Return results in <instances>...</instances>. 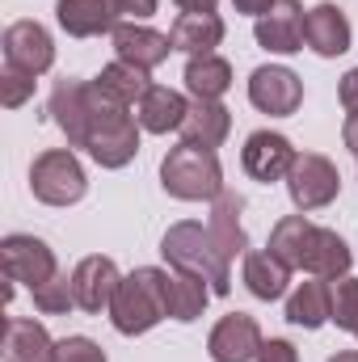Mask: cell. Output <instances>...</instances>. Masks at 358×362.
Returning <instances> with one entry per match:
<instances>
[{
	"label": "cell",
	"mask_w": 358,
	"mask_h": 362,
	"mask_svg": "<svg viewBox=\"0 0 358 362\" xmlns=\"http://www.w3.org/2000/svg\"><path fill=\"white\" fill-rule=\"evenodd\" d=\"M161 320H169V270L139 266L118 282L110 303V325L122 337H139L152 333Z\"/></svg>",
	"instance_id": "cell-1"
},
{
	"label": "cell",
	"mask_w": 358,
	"mask_h": 362,
	"mask_svg": "<svg viewBox=\"0 0 358 362\" xmlns=\"http://www.w3.org/2000/svg\"><path fill=\"white\" fill-rule=\"evenodd\" d=\"M161 257H165L173 270H190V274H198V278H207L215 295H228V291H232V262L219 253L211 228H202V223H194V219H181V223H173V228L165 232Z\"/></svg>",
	"instance_id": "cell-2"
},
{
	"label": "cell",
	"mask_w": 358,
	"mask_h": 362,
	"mask_svg": "<svg viewBox=\"0 0 358 362\" xmlns=\"http://www.w3.org/2000/svg\"><path fill=\"white\" fill-rule=\"evenodd\" d=\"M139 131H144L139 118L127 105H118L114 97H105L97 89V81H93V122H89V144H85V152L93 160L101 169L131 165L135 152H139Z\"/></svg>",
	"instance_id": "cell-3"
},
{
	"label": "cell",
	"mask_w": 358,
	"mask_h": 362,
	"mask_svg": "<svg viewBox=\"0 0 358 362\" xmlns=\"http://www.w3.org/2000/svg\"><path fill=\"white\" fill-rule=\"evenodd\" d=\"M161 185H165V194H173L181 202H215L228 189L219 156L211 148H194V144H178L165 152Z\"/></svg>",
	"instance_id": "cell-4"
},
{
	"label": "cell",
	"mask_w": 358,
	"mask_h": 362,
	"mask_svg": "<svg viewBox=\"0 0 358 362\" xmlns=\"http://www.w3.org/2000/svg\"><path fill=\"white\" fill-rule=\"evenodd\" d=\"M30 189L47 206H72V202L85 198L89 177H85V165L76 160L72 148H47L30 165Z\"/></svg>",
	"instance_id": "cell-5"
},
{
	"label": "cell",
	"mask_w": 358,
	"mask_h": 362,
	"mask_svg": "<svg viewBox=\"0 0 358 362\" xmlns=\"http://www.w3.org/2000/svg\"><path fill=\"white\" fill-rule=\"evenodd\" d=\"M287 194L299 211H321L342 194V173L329 156L321 152H299L291 173H287Z\"/></svg>",
	"instance_id": "cell-6"
},
{
	"label": "cell",
	"mask_w": 358,
	"mask_h": 362,
	"mask_svg": "<svg viewBox=\"0 0 358 362\" xmlns=\"http://www.w3.org/2000/svg\"><path fill=\"white\" fill-rule=\"evenodd\" d=\"M0 262H4V278H8V282H21V286H30V291H38L42 282H51V278L59 274V262H55L51 245L38 240V236H25V232L4 236Z\"/></svg>",
	"instance_id": "cell-7"
},
{
	"label": "cell",
	"mask_w": 358,
	"mask_h": 362,
	"mask_svg": "<svg viewBox=\"0 0 358 362\" xmlns=\"http://www.w3.org/2000/svg\"><path fill=\"white\" fill-rule=\"evenodd\" d=\"M249 101L253 110H262L270 118H291L304 101V81L282 64H262L249 76Z\"/></svg>",
	"instance_id": "cell-8"
},
{
	"label": "cell",
	"mask_w": 358,
	"mask_h": 362,
	"mask_svg": "<svg viewBox=\"0 0 358 362\" xmlns=\"http://www.w3.org/2000/svg\"><path fill=\"white\" fill-rule=\"evenodd\" d=\"M304 21H308V13L299 0H274L258 17L253 38L270 55H295V51H304Z\"/></svg>",
	"instance_id": "cell-9"
},
{
	"label": "cell",
	"mask_w": 358,
	"mask_h": 362,
	"mask_svg": "<svg viewBox=\"0 0 358 362\" xmlns=\"http://www.w3.org/2000/svg\"><path fill=\"white\" fill-rule=\"evenodd\" d=\"M51 118L68 135V148H85L93 122V81H59L51 89Z\"/></svg>",
	"instance_id": "cell-10"
},
{
	"label": "cell",
	"mask_w": 358,
	"mask_h": 362,
	"mask_svg": "<svg viewBox=\"0 0 358 362\" xmlns=\"http://www.w3.org/2000/svg\"><path fill=\"white\" fill-rule=\"evenodd\" d=\"M295 148H291V139L287 135H278V131H253L249 139H245V148H241V165H245V173L253 181H287L291 173V165H295Z\"/></svg>",
	"instance_id": "cell-11"
},
{
	"label": "cell",
	"mask_w": 358,
	"mask_h": 362,
	"mask_svg": "<svg viewBox=\"0 0 358 362\" xmlns=\"http://www.w3.org/2000/svg\"><path fill=\"white\" fill-rule=\"evenodd\" d=\"M258 350H262V325L249 312H228L207 337L211 362H253Z\"/></svg>",
	"instance_id": "cell-12"
},
{
	"label": "cell",
	"mask_w": 358,
	"mask_h": 362,
	"mask_svg": "<svg viewBox=\"0 0 358 362\" xmlns=\"http://www.w3.org/2000/svg\"><path fill=\"white\" fill-rule=\"evenodd\" d=\"M118 282H122L118 266H114L110 257H101V253H93V257H85V262H76V270H72V295H76V308L89 312V316L110 312Z\"/></svg>",
	"instance_id": "cell-13"
},
{
	"label": "cell",
	"mask_w": 358,
	"mask_h": 362,
	"mask_svg": "<svg viewBox=\"0 0 358 362\" xmlns=\"http://www.w3.org/2000/svg\"><path fill=\"white\" fill-rule=\"evenodd\" d=\"M0 47H4V64L21 68L30 76H42L55 64V42H51V34L38 21H13L4 30V42Z\"/></svg>",
	"instance_id": "cell-14"
},
{
	"label": "cell",
	"mask_w": 358,
	"mask_h": 362,
	"mask_svg": "<svg viewBox=\"0 0 358 362\" xmlns=\"http://www.w3.org/2000/svg\"><path fill=\"white\" fill-rule=\"evenodd\" d=\"M110 42H114V55H118L122 64H135V68H144V72L161 68V64L169 59V51H173L169 34H161V30H152V25H139V21H118L114 34H110Z\"/></svg>",
	"instance_id": "cell-15"
},
{
	"label": "cell",
	"mask_w": 358,
	"mask_h": 362,
	"mask_svg": "<svg viewBox=\"0 0 358 362\" xmlns=\"http://www.w3.org/2000/svg\"><path fill=\"white\" fill-rule=\"evenodd\" d=\"M304 42L321 55V59H337L350 51L354 42V30H350V17L337 8V4H316L308 8V21H304Z\"/></svg>",
	"instance_id": "cell-16"
},
{
	"label": "cell",
	"mask_w": 358,
	"mask_h": 362,
	"mask_svg": "<svg viewBox=\"0 0 358 362\" xmlns=\"http://www.w3.org/2000/svg\"><path fill=\"white\" fill-rule=\"evenodd\" d=\"M55 17H59V30L68 38L114 34V25H118L114 0H55Z\"/></svg>",
	"instance_id": "cell-17"
},
{
	"label": "cell",
	"mask_w": 358,
	"mask_h": 362,
	"mask_svg": "<svg viewBox=\"0 0 358 362\" xmlns=\"http://www.w3.org/2000/svg\"><path fill=\"white\" fill-rule=\"evenodd\" d=\"M350 262H354L350 245H346L333 228H316V223H312L308 249H304V274L333 282V278H346V274H350Z\"/></svg>",
	"instance_id": "cell-18"
},
{
	"label": "cell",
	"mask_w": 358,
	"mask_h": 362,
	"mask_svg": "<svg viewBox=\"0 0 358 362\" xmlns=\"http://www.w3.org/2000/svg\"><path fill=\"white\" fill-rule=\"evenodd\" d=\"M228 135H232V110L224 101H190V114L181 122V144L215 152Z\"/></svg>",
	"instance_id": "cell-19"
},
{
	"label": "cell",
	"mask_w": 358,
	"mask_h": 362,
	"mask_svg": "<svg viewBox=\"0 0 358 362\" xmlns=\"http://www.w3.org/2000/svg\"><path fill=\"white\" fill-rule=\"evenodd\" d=\"M241 211H245V198H241L236 189H224V194L211 202L207 228H211V236H215V245H219V253H224L228 262L249 253V236H245V228H241Z\"/></svg>",
	"instance_id": "cell-20"
},
{
	"label": "cell",
	"mask_w": 358,
	"mask_h": 362,
	"mask_svg": "<svg viewBox=\"0 0 358 362\" xmlns=\"http://www.w3.org/2000/svg\"><path fill=\"white\" fill-rule=\"evenodd\" d=\"M185 114H190V101H185L178 89H165V85H152V89L139 97V105H135L139 127H144V131H152V135L181 131Z\"/></svg>",
	"instance_id": "cell-21"
},
{
	"label": "cell",
	"mask_w": 358,
	"mask_h": 362,
	"mask_svg": "<svg viewBox=\"0 0 358 362\" xmlns=\"http://www.w3.org/2000/svg\"><path fill=\"white\" fill-rule=\"evenodd\" d=\"M287 320L299 329H321L333 320V282L329 278H308L291 291L287 299Z\"/></svg>",
	"instance_id": "cell-22"
},
{
	"label": "cell",
	"mask_w": 358,
	"mask_h": 362,
	"mask_svg": "<svg viewBox=\"0 0 358 362\" xmlns=\"http://www.w3.org/2000/svg\"><path fill=\"white\" fill-rule=\"evenodd\" d=\"M51 350H55V341L38 320H30V316L4 320V350H0L4 362H51Z\"/></svg>",
	"instance_id": "cell-23"
},
{
	"label": "cell",
	"mask_w": 358,
	"mask_h": 362,
	"mask_svg": "<svg viewBox=\"0 0 358 362\" xmlns=\"http://www.w3.org/2000/svg\"><path fill=\"white\" fill-rule=\"evenodd\" d=\"M169 42L173 51H185V55H211L224 42V21L219 13H181L169 25Z\"/></svg>",
	"instance_id": "cell-24"
},
{
	"label": "cell",
	"mask_w": 358,
	"mask_h": 362,
	"mask_svg": "<svg viewBox=\"0 0 358 362\" xmlns=\"http://www.w3.org/2000/svg\"><path fill=\"white\" fill-rule=\"evenodd\" d=\"M185 89L194 93V101H219L232 89V64L224 55H190L185 59Z\"/></svg>",
	"instance_id": "cell-25"
},
{
	"label": "cell",
	"mask_w": 358,
	"mask_h": 362,
	"mask_svg": "<svg viewBox=\"0 0 358 362\" xmlns=\"http://www.w3.org/2000/svg\"><path fill=\"white\" fill-rule=\"evenodd\" d=\"M287 282H291V266L278 262L270 249H249L245 253V286L253 299H282L287 295Z\"/></svg>",
	"instance_id": "cell-26"
},
{
	"label": "cell",
	"mask_w": 358,
	"mask_h": 362,
	"mask_svg": "<svg viewBox=\"0 0 358 362\" xmlns=\"http://www.w3.org/2000/svg\"><path fill=\"white\" fill-rule=\"evenodd\" d=\"M211 295L215 291H211L207 278H198V274H190V270H169V316L173 320H181V325L198 320L207 312Z\"/></svg>",
	"instance_id": "cell-27"
},
{
	"label": "cell",
	"mask_w": 358,
	"mask_h": 362,
	"mask_svg": "<svg viewBox=\"0 0 358 362\" xmlns=\"http://www.w3.org/2000/svg\"><path fill=\"white\" fill-rule=\"evenodd\" d=\"M97 89L105 93V97H114L118 105H139V97L152 89V76L144 72V68H135V64H122V59H114V64H105L101 68V76H97Z\"/></svg>",
	"instance_id": "cell-28"
},
{
	"label": "cell",
	"mask_w": 358,
	"mask_h": 362,
	"mask_svg": "<svg viewBox=\"0 0 358 362\" xmlns=\"http://www.w3.org/2000/svg\"><path fill=\"white\" fill-rule=\"evenodd\" d=\"M308 232H312V223H308L304 211H299V215H282V219L270 228V253H274L278 262H287L291 270H304Z\"/></svg>",
	"instance_id": "cell-29"
},
{
	"label": "cell",
	"mask_w": 358,
	"mask_h": 362,
	"mask_svg": "<svg viewBox=\"0 0 358 362\" xmlns=\"http://www.w3.org/2000/svg\"><path fill=\"white\" fill-rule=\"evenodd\" d=\"M34 295V308L42 312V316H64V312H72L76 308V295H72V274H55L51 282H42L38 291H30Z\"/></svg>",
	"instance_id": "cell-30"
},
{
	"label": "cell",
	"mask_w": 358,
	"mask_h": 362,
	"mask_svg": "<svg viewBox=\"0 0 358 362\" xmlns=\"http://www.w3.org/2000/svg\"><path fill=\"white\" fill-rule=\"evenodd\" d=\"M333 325L354 333L358 341V278H333Z\"/></svg>",
	"instance_id": "cell-31"
},
{
	"label": "cell",
	"mask_w": 358,
	"mask_h": 362,
	"mask_svg": "<svg viewBox=\"0 0 358 362\" xmlns=\"http://www.w3.org/2000/svg\"><path fill=\"white\" fill-rule=\"evenodd\" d=\"M30 97H34V76L21 72V68H13V64H4V76H0V101H4V110H17Z\"/></svg>",
	"instance_id": "cell-32"
},
{
	"label": "cell",
	"mask_w": 358,
	"mask_h": 362,
	"mask_svg": "<svg viewBox=\"0 0 358 362\" xmlns=\"http://www.w3.org/2000/svg\"><path fill=\"white\" fill-rule=\"evenodd\" d=\"M51 362H105V350L93 341V337H64V341H55V350H51Z\"/></svg>",
	"instance_id": "cell-33"
},
{
	"label": "cell",
	"mask_w": 358,
	"mask_h": 362,
	"mask_svg": "<svg viewBox=\"0 0 358 362\" xmlns=\"http://www.w3.org/2000/svg\"><path fill=\"white\" fill-rule=\"evenodd\" d=\"M253 362H299V350L287 337H270V341H262V350H258Z\"/></svg>",
	"instance_id": "cell-34"
},
{
	"label": "cell",
	"mask_w": 358,
	"mask_h": 362,
	"mask_svg": "<svg viewBox=\"0 0 358 362\" xmlns=\"http://www.w3.org/2000/svg\"><path fill=\"white\" fill-rule=\"evenodd\" d=\"M337 97H342L346 114H358V68H350V72L342 76V89H337Z\"/></svg>",
	"instance_id": "cell-35"
},
{
	"label": "cell",
	"mask_w": 358,
	"mask_h": 362,
	"mask_svg": "<svg viewBox=\"0 0 358 362\" xmlns=\"http://www.w3.org/2000/svg\"><path fill=\"white\" fill-rule=\"evenodd\" d=\"M156 4H161V0H114V8H118V13H127V17H135V21L152 17V13H156Z\"/></svg>",
	"instance_id": "cell-36"
},
{
	"label": "cell",
	"mask_w": 358,
	"mask_h": 362,
	"mask_svg": "<svg viewBox=\"0 0 358 362\" xmlns=\"http://www.w3.org/2000/svg\"><path fill=\"white\" fill-rule=\"evenodd\" d=\"M232 4H236V13H245V17H262L274 0H232Z\"/></svg>",
	"instance_id": "cell-37"
},
{
	"label": "cell",
	"mask_w": 358,
	"mask_h": 362,
	"mask_svg": "<svg viewBox=\"0 0 358 362\" xmlns=\"http://www.w3.org/2000/svg\"><path fill=\"white\" fill-rule=\"evenodd\" d=\"M342 144H346V148L358 156V114H350V118H346V127H342Z\"/></svg>",
	"instance_id": "cell-38"
},
{
	"label": "cell",
	"mask_w": 358,
	"mask_h": 362,
	"mask_svg": "<svg viewBox=\"0 0 358 362\" xmlns=\"http://www.w3.org/2000/svg\"><path fill=\"white\" fill-rule=\"evenodd\" d=\"M181 13H215V4L219 0H173Z\"/></svg>",
	"instance_id": "cell-39"
},
{
	"label": "cell",
	"mask_w": 358,
	"mask_h": 362,
	"mask_svg": "<svg viewBox=\"0 0 358 362\" xmlns=\"http://www.w3.org/2000/svg\"><path fill=\"white\" fill-rule=\"evenodd\" d=\"M329 362H358V350H342V354H333Z\"/></svg>",
	"instance_id": "cell-40"
}]
</instances>
